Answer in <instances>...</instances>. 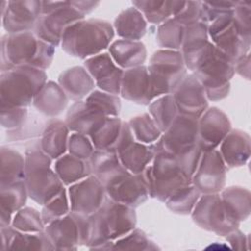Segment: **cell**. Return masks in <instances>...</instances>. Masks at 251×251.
Here are the masks:
<instances>
[{"label":"cell","instance_id":"6da1fadb","mask_svg":"<svg viewBox=\"0 0 251 251\" xmlns=\"http://www.w3.org/2000/svg\"><path fill=\"white\" fill-rule=\"evenodd\" d=\"M113 35V27L109 23L101 20H81L65 30L62 45L69 54L84 58L104 49Z\"/></svg>","mask_w":251,"mask_h":251},{"label":"cell","instance_id":"7a4b0ae2","mask_svg":"<svg viewBox=\"0 0 251 251\" xmlns=\"http://www.w3.org/2000/svg\"><path fill=\"white\" fill-rule=\"evenodd\" d=\"M2 74V107L22 108L30 104L31 99L43 87L46 75L30 66H18Z\"/></svg>","mask_w":251,"mask_h":251},{"label":"cell","instance_id":"3957f363","mask_svg":"<svg viewBox=\"0 0 251 251\" xmlns=\"http://www.w3.org/2000/svg\"><path fill=\"white\" fill-rule=\"evenodd\" d=\"M3 56L6 55L9 69L12 66H30L36 69L48 67L53 56L49 44L36 39L29 32L17 33L3 40Z\"/></svg>","mask_w":251,"mask_h":251},{"label":"cell","instance_id":"277c9868","mask_svg":"<svg viewBox=\"0 0 251 251\" xmlns=\"http://www.w3.org/2000/svg\"><path fill=\"white\" fill-rule=\"evenodd\" d=\"M50 159L40 153L27 155L25 163L26 189L36 202L43 204L56 196L63 188L58 176L49 169Z\"/></svg>","mask_w":251,"mask_h":251},{"label":"cell","instance_id":"5b68a950","mask_svg":"<svg viewBox=\"0 0 251 251\" xmlns=\"http://www.w3.org/2000/svg\"><path fill=\"white\" fill-rule=\"evenodd\" d=\"M184 75L181 54L175 51H159L149 67V78L152 97L174 90Z\"/></svg>","mask_w":251,"mask_h":251},{"label":"cell","instance_id":"8992f818","mask_svg":"<svg viewBox=\"0 0 251 251\" xmlns=\"http://www.w3.org/2000/svg\"><path fill=\"white\" fill-rule=\"evenodd\" d=\"M208 32L215 46L231 60L241 59L248 49L250 34L239 28L233 18V11L212 22Z\"/></svg>","mask_w":251,"mask_h":251},{"label":"cell","instance_id":"52a82bcc","mask_svg":"<svg viewBox=\"0 0 251 251\" xmlns=\"http://www.w3.org/2000/svg\"><path fill=\"white\" fill-rule=\"evenodd\" d=\"M83 18L84 15L75 9L71 1H66L57 10L39 17L35 25V33L44 41L58 44L65 30Z\"/></svg>","mask_w":251,"mask_h":251},{"label":"cell","instance_id":"ba28073f","mask_svg":"<svg viewBox=\"0 0 251 251\" xmlns=\"http://www.w3.org/2000/svg\"><path fill=\"white\" fill-rule=\"evenodd\" d=\"M2 22L5 29L13 34L27 32L35 27L41 16V1H3Z\"/></svg>","mask_w":251,"mask_h":251},{"label":"cell","instance_id":"9c48e42d","mask_svg":"<svg viewBox=\"0 0 251 251\" xmlns=\"http://www.w3.org/2000/svg\"><path fill=\"white\" fill-rule=\"evenodd\" d=\"M194 184L205 193L222 189L225 184V165L220 152L209 150L205 153L194 176Z\"/></svg>","mask_w":251,"mask_h":251},{"label":"cell","instance_id":"30bf717a","mask_svg":"<svg viewBox=\"0 0 251 251\" xmlns=\"http://www.w3.org/2000/svg\"><path fill=\"white\" fill-rule=\"evenodd\" d=\"M104 187L95 177H89L70 188L71 207L75 213L96 212L103 203Z\"/></svg>","mask_w":251,"mask_h":251},{"label":"cell","instance_id":"8fae6325","mask_svg":"<svg viewBox=\"0 0 251 251\" xmlns=\"http://www.w3.org/2000/svg\"><path fill=\"white\" fill-rule=\"evenodd\" d=\"M173 97L176 107L185 116L197 118L207 107L204 88L199 80L191 75L180 82Z\"/></svg>","mask_w":251,"mask_h":251},{"label":"cell","instance_id":"7c38bea8","mask_svg":"<svg viewBox=\"0 0 251 251\" xmlns=\"http://www.w3.org/2000/svg\"><path fill=\"white\" fill-rule=\"evenodd\" d=\"M228 129L229 122L225 114L215 108L209 110L198 124L199 148L213 150L226 135Z\"/></svg>","mask_w":251,"mask_h":251},{"label":"cell","instance_id":"4fadbf2b","mask_svg":"<svg viewBox=\"0 0 251 251\" xmlns=\"http://www.w3.org/2000/svg\"><path fill=\"white\" fill-rule=\"evenodd\" d=\"M85 66L100 88L113 94L119 93L123 73L114 65L108 54L98 55L87 60Z\"/></svg>","mask_w":251,"mask_h":251},{"label":"cell","instance_id":"5bb4252c","mask_svg":"<svg viewBox=\"0 0 251 251\" xmlns=\"http://www.w3.org/2000/svg\"><path fill=\"white\" fill-rule=\"evenodd\" d=\"M122 95L129 100L146 104L152 98L149 74L145 67L126 71L121 83Z\"/></svg>","mask_w":251,"mask_h":251},{"label":"cell","instance_id":"9a60e30c","mask_svg":"<svg viewBox=\"0 0 251 251\" xmlns=\"http://www.w3.org/2000/svg\"><path fill=\"white\" fill-rule=\"evenodd\" d=\"M184 1H158V0H138L132 1L135 7L144 16L146 21L154 24L166 22L172 15L175 17L182 8Z\"/></svg>","mask_w":251,"mask_h":251},{"label":"cell","instance_id":"2e32d148","mask_svg":"<svg viewBox=\"0 0 251 251\" xmlns=\"http://www.w3.org/2000/svg\"><path fill=\"white\" fill-rule=\"evenodd\" d=\"M115 28L126 39H138L145 33L146 20L135 7H128L117 17Z\"/></svg>","mask_w":251,"mask_h":251},{"label":"cell","instance_id":"e0dca14e","mask_svg":"<svg viewBox=\"0 0 251 251\" xmlns=\"http://www.w3.org/2000/svg\"><path fill=\"white\" fill-rule=\"evenodd\" d=\"M221 152L227 165H242L249 156V137L239 130L232 131L225 138Z\"/></svg>","mask_w":251,"mask_h":251},{"label":"cell","instance_id":"ac0fdd59","mask_svg":"<svg viewBox=\"0 0 251 251\" xmlns=\"http://www.w3.org/2000/svg\"><path fill=\"white\" fill-rule=\"evenodd\" d=\"M118 152L122 165L134 175L141 173L153 156L151 147L135 143L133 140L125 145Z\"/></svg>","mask_w":251,"mask_h":251},{"label":"cell","instance_id":"d6986e66","mask_svg":"<svg viewBox=\"0 0 251 251\" xmlns=\"http://www.w3.org/2000/svg\"><path fill=\"white\" fill-rule=\"evenodd\" d=\"M115 61L122 67H134L145 60L146 51L142 43L130 40L116 41L110 49Z\"/></svg>","mask_w":251,"mask_h":251},{"label":"cell","instance_id":"ffe728a7","mask_svg":"<svg viewBox=\"0 0 251 251\" xmlns=\"http://www.w3.org/2000/svg\"><path fill=\"white\" fill-rule=\"evenodd\" d=\"M62 87L73 99L83 97L93 85L87 73L81 68H74L66 72L60 78Z\"/></svg>","mask_w":251,"mask_h":251},{"label":"cell","instance_id":"44dd1931","mask_svg":"<svg viewBox=\"0 0 251 251\" xmlns=\"http://www.w3.org/2000/svg\"><path fill=\"white\" fill-rule=\"evenodd\" d=\"M121 122L119 119L107 118L103 125L91 134L93 144L100 150L110 151L114 149L113 145H118L122 133Z\"/></svg>","mask_w":251,"mask_h":251},{"label":"cell","instance_id":"7402d4cb","mask_svg":"<svg viewBox=\"0 0 251 251\" xmlns=\"http://www.w3.org/2000/svg\"><path fill=\"white\" fill-rule=\"evenodd\" d=\"M34 105L45 114L55 115L66 105V97L57 85L50 82L37 93Z\"/></svg>","mask_w":251,"mask_h":251},{"label":"cell","instance_id":"603a6c76","mask_svg":"<svg viewBox=\"0 0 251 251\" xmlns=\"http://www.w3.org/2000/svg\"><path fill=\"white\" fill-rule=\"evenodd\" d=\"M67 133V127L63 123L59 121L52 122L44 132L43 150L53 158L59 157L66 150Z\"/></svg>","mask_w":251,"mask_h":251},{"label":"cell","instance_id":"cb8c5ba5","mask_svg":"<svg viewBox=\"0 0 251 251\" xmlns=\"http://www.w3.org/2000/svg\"><path fill=\"white\" fill-rule=\"evenodd\" d=\"M25 177L24 160L20 154L9 149H2L1 184H11Z\"/></svg>","mask_w":251,"mask_h":251},{"label":"cell","instance_id":"d4e9b609","mask_svg":"<svg viewBox=\"0 0 251 251\" xmlns=\"http://www.w3.org/2000/svg\"><path fill=\"white\" fill-rule=\"evenodd\" d=\"M176 104L173 96H165L153 103L150 112L160 130H167L176 118Z\"/></svg>","mask_w":251,"mask_h":251},{"label":"cell","instance_id":"484cf974","mask_svg":"<svg viewBox=\"0 0 251 251\" xmlns=\"http://www.w3.org/2000/svg\"><path fill=\"white\" fill-rule=\"evenodd\" d=\"M56 171L65 183L74 182L88 174L85 164L79 158L71 155H66L57 161Z\"/></svg>","mask_w":251,"mask_h":251},{"label":"cell","instance_id":"4316f807","mask_svg":"<svg viewBox=\"0 0 251 251\" xmlns=\"http://www.w3.org/2000/svg\"><path fill=\"white\" fill-rule=\"evenodd\" d=\"M223 196L226 211L233 220L242 219L248 215L249 194L247 191L233 187L226 190Z\"/></svg>","mask_w":251,"mask_h":251},{"label":"cell","instance_id":"83f0119b","mask_svg":"<svg viewBox=\"0 0 251 251\" xmlns=\"http://www.w3.org/2000/svg\"><path fill=\"white\" fill-rule=\"evenodd\" d=\"M26 186L25 182L18 181L11 184L2 185V213L11 214L25 201Z\"/></svg>","mask_w":251,"mask_h":251},{"label":"cell","instance_id":"f1b7e54d","mask_svg":"<svg viewBox=\"0 0 251 251\" xmlns=\"http://www.w3.org/2000/svg\"><path fill=\"white\" fill-rule=\"evenodd\" d=\"M184 26L175 19L164 22L158 30V41L162 46L178 48L183 41Z\"/></svg>","mask_w":251,"mask_h":251},{"label":"cell","instance_id":"f546056e","mask_svg":"<svg viewBox=\"0 0 251 251\" xmlns=\"http://www.w3.org/2000/svg\"><path fill=\"white\" fill-rule=\"evenodd\" d=\"M130 127L141 142H152L160 135V129L148 115L137 117L130 122Z\"/></svg>","mask_w":251,"mask_h":251},{"label":"cell","instance_id":"4dcf8cb0","mask_svg":"<svg viewBox=\"0 0 251 251\" xmlns=\"http://www.w3.org/2000/svg\"><path fill=\"white\" fill-rule=\"evenodd\" d=\"M198 198V189L185 187L169 198L168 206L176 211H189Z\"/></svg>","mask_w":251,"mask_h":251},{"label":"cell","instance_id":"1f68e13d","mask_svg":"<svg viewBox=\"0 0 251 251\" xmlns=\"http://www.w3.org/2000/svg\"><path fill=\"white\" fill-rule=\"evenodd\" d=\"M87 102L106 115H117L120 109V101L117 97L107 94L101 93L98 91L93 92L87 99Z\"/></svg>","mask_w":251,"mask_h":251},{"label":"cell","instance_id":"d6a6232c","mask_svg":"<svg viewBox=\"0 0 251 251\" xmlns=\"http://www.w3.org/2000/svg\"><path fill=\"white\" fill-rule=\"evenodd\" d=\"M201 1H184L182 8L174 19L186 27L198 23L201 17Z\"/></svg>","mask_w":251,"mask_h":251},{"label":"cell","instance_id":"836d02e7","mask_svg":"<svg viewBox=\"0 0 251 251\" xmlns=\"http://www.w3.org/2000/svg\"><path fill=\"white\" fill-rule=\"evenodd\" d=\"M68 209H69V207H68V202H67V198L65 195V191H64V189H62L47 204L46 208L43 211V219L49 220V219L60 217L64 214H66Z\"/></svg>","mask_w":251,"mask_h":251},{"label":"cell","instance_id":"e575fe53","mask_svg":"<svg viewBox=\"0 0 251 251\" xmlns=\"http://www.w3.org/2000/svg\"><path fill=\"white\" fill-rule=\"evenodd\" d=\"M69 148L70 152L79 159L87 158L92 152L91 143L84 135L81 134H73L70 137Z\"/></svg>","mask_w":251,"mask_h":251},{"label":"cell","instance_id":"d590c367","mask_svg":"<svg viewBox=\"0 0 251 251\" xmlns=\"http://www.w3.org/2000/svg\"><path fill=\"white\" fill-rule=\"evenodd\" d=\"M25 226V228H32L40 226L39 215L36 211L32 209H25L21 210L15 217V226Z\"/></svg>","mask_w":251,"mask_h":251},{"label":"cell","instance_id":"8d00e7d4","mask_svg":"<svg viewBox=\"0 0 251 251\" xmlns=\"http://www.w3.org/2000/svg\"><path fill=\"white\" fill-rule=\"evenodd\" d=\"M71 3L75 9H77L83 15L91 12L99 5V2L95 1H71Z\"/></svg>","mask_w":251,"mask_h":251}]
</instances>
